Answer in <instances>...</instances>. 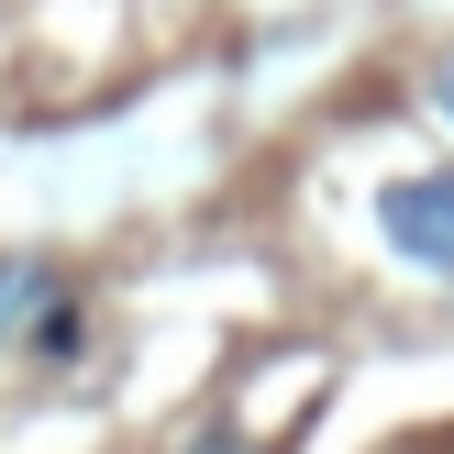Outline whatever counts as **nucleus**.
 <instances>
[{"mask_svg": "<svg viewBox=\"0 0 454 454\" xmlns=\"http://www.w3.org/2000/svg\"><path fill=\"white\" fill-rule=\"evenodd\" d=\"M433 111H443V122H454V56L433 67Z\"/></svg>", "mask_w": 454, "mask_h": 454, "instance_id": "nucleus-3", "label": "nucleus"}, {"mask_svg": "<svg viewBox=\"0 0 454 454\" xmlns=\"http://www.w3.org/2000/svg\"><path fill=\"white\" fill-rule=\"evenodd\" d=\"M44 288H56V278H44L34 255H0V344H12V333H22V310H34Z\"/></svg>", "mask_w": 454, "mask_h": 454, "instance_id": "nucleus-2", "label": "nucleus"}, {"mask_svg": "<svg viewBox=\"0 0 454 454\" xmlns=\"http://www.w3.org/2000/svg\"><path fill=\"white\" fill-rule=\"evenodd\" d=\"M377 233H388L421 278L454 288V167H433V177H388V189H377Z\"/></svg>", "mask_w": 454, "mask_h": 454, "instance_id": "nucleus-1", "label": "nucleus"}]
</instances>
